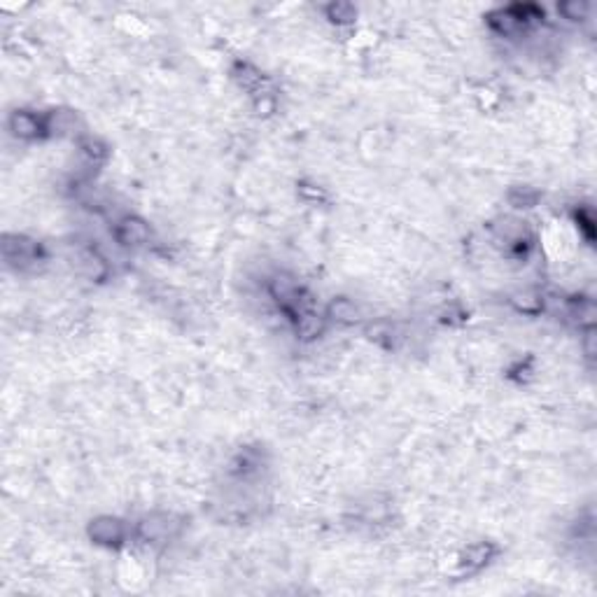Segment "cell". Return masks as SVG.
Instances as JSON below:
<instances>
[{
    "label": "cell",
    "instance_id": "obj_14",
    "mask_svg": "<svg viewBox=\"0 0 597 597\" xmlns=\"http://www.w3.org/2000/svg\"><path fill=\"white\" fill-rule=\"evenodd\" d=\"M560 12H563V17L565 19H570V21H581V19H586V12H588V7L584 5V3H577V0H574V3H563L558 7Z\"/></svg>",
    "mask_w": 597,
    "mask_h": 597
},
{
    "label": "cell",
    "instance_id": "obj_2",
    "mask_svg": "<svg viewBox=\"0 0 597 597\" xmlns=\"http://www.w3.org/2000/svg\"><path fill=\"white\" fill-rule=\"evenodd\" d=\"M114 236H117V243L124 247H138L147 243L152 231L147 222H143L140 217H124L114 227Z\"/></svg>",
    "mask_w": 597,
    "mask_h": 597
},
{
    "label": "cell",
    "instance_id": "obj_13",
    "mask_svg": "<svg viewBox=\"0 0 597 597\" xmlns=\"http://www.w3.org/2000/svg\"><path fill=\"white\" fill-rule=\"evenodd\" d=\"M537 201V192H532L530 187H516L511 192V203L516 208H530Z\"/></svg>",
    "mask_w": 597,
    "mask_h": 597
},
{
    "label": "cell",
    "instance_id": "obj_1",
    "mask_svg": "<svg viewBox=\"0 0 597 597\" xmlns=\"http://www.w3.org/2000/svg\"><path fill=\"white\" fill-rule=\"evenodd\" d=\"M89 537L96 544L103 546H117L126 539V525L119 518H112V516H100V518L91 520L89 525Z\"/></svg>",
    "mask_w": 597,
    "mask_h": 597
},
{
    "label": "cell",
    "instance_id": "obj_6",
    "mask_svg": "<svg viewBox=\"0 0 597 597\" xmlns=\"http://www.w3.org/2000/svg\"><path fill=\"white\" fill-rule=\"evenodd\" d=\"M324 317L332 320V322H339V324H355L360 320V308L350 301V298L339 296L327 306Z\"/></svg>",
    "mask_w": 597,
    "mask_h": 597
},
{
    "label": "cell",
    "instance_id": "obj_9",
    "mask_svg": "<svg viewBox=\"0 0 597 597\" xmlns=\"http://www.w3.org/2000/svg\"><path fill=\"white\" fill-rule=\"evenodd\" d=\"M490 553L492 549L487 544H478V546H471V549L467 551V556H464V567H469V570H480L483 565H487V560H490Z\"/></svg>",
    "mask_w": 597,
    "mask_h": 597
},
{
    "label": "cell",
    "instance_id": "obj_11",
    "mask_svg": "<svg viewBox=\"0 0 597 597\" xmlns=\"http://www.w3.org/2000/svg\"><path fill=\"white\" fill-rule=\"evenodd\" d=\"M513 303H516V308H518L520 313H527V315H532V313L542 310L544 298L537 296V294L523 292V294H516V296H513Z\"/></svg>",
    "mask_w": 597,
    "mask_h": 597
},
{
    "label": "cell",
    "instance_id": "obj_8",
    "mask_svg": "<svg viewBox=\"0 0 597 597\" xmlns=\"http://www.w3.org/2000/svg\"><path fill=\"white\" fill-rule=\"evenodd\" d=\"M234 72H236L234 77L238 79V84L243 86V89H247V91L259 89L261 82H264V75H261V72L254 68V65H250V63H238V68Z\"/></svg>",
    "mask_w": 597,
    "mask_h": 597
},
{
    "label": "cell",
    "instance_id": "obj_4",
    "mask_svg": "<svg viewBox=\"0 0 597 597\" xmlns=\"http://www.w3.org/2000/svg\"><path fill=\"white\" fill-rule=\"evenodd\" d=\"M171 516L166 513H155V516H147L138 523L136 527V534L140 542H164V539L171 537Z\"/></svg>",
    "mask_w": 597,
    "mask_h": 597
},
{
    "label": "cell",
    "instance_id": "obj_3",
    "mask_svg": "<svg viewBox=\"0 0 597 597\" xmlns=\"http://www.w3.org/2000/svg\"><path fill=\"white\" fill-rule=\"evenodd\" d=\"M10 131L21 140H31V138L45 136V117H38V114L28 112V110H17L12 112L10 117Z\"/></svg>",
    "mask_w": 597,
    "mask_h": 597
},
{
    "label": "cell",
    "instance_id": "obj_12",
    "mask_svg": "<svg viewBox=\"0 0 597 597\" xmlns=\"http://www.w3.org/2000/svg\"><path fill=\"white\" fill-rule=\"evenodd\" d=\"M327 17H329L334 24H350L355 19V7L346 5V3H336L327 7Z\"/></svg>",
    "mask_w": 597,
    "mask_h": 597
},
{
    "label": "cell",
    "instance_id": "obj_7",
    "mask_svg": "<svg viewBox=\"0 0 597 597\" xmlns=\"http://www.w3.org/2000/svg\"><path fill=\"white\" fill-rule=\"evenodd\" d=\"M75 126V114L68 110H54L45 114V136H61Z\"/></svg>",
    "mask_w": 597,
    "mask_h": 597
},
{
    "label": "cell",
    "instance_id": "obj_5",
    "mask_svg": "<svg viewBox=\"0 0 597 597\" xmlns=\"http://www.w3.org/2000/svg\"><path fill=\"white\" fill-rule=\"evenodd\" d=\"M324 322L327 317H322L315 308H308V310H301L298 315L294 317V327H296V334L306 341L315 339L322 334L324 329Z\"/></svg>",
    "mask_w": 597,
    "mask_h": 597
},
{
    "label": "cell",
    "instance_id": "obj_10",
    "mask_svg": "<svg viewBox=\"0 0 597 597\" xmlns=\"http://www.w3.org/2000/svg\"><path fill=\"white\" fill-rule=\"evenodd\" d=\"M79 150H82V155L86 157V162L89 164H100L107 157L105 145L100 140H96V138H84V140L79 143Z\"/></svg>",
    "mask_w": 597,
    "mask_h": 597
}]
</instances>
